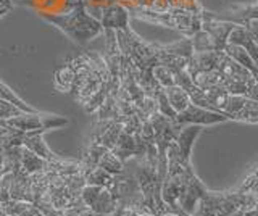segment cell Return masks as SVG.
<instances>
[{
  "label": "cell",
  "mask_w": 258,
  "mask_h": 216,
  "mask_svg": "<svg viewBox=\"0 0 258 216\" xmlns=\"http://www.w3.org/2000/svg\"><path fill=\"white\" fill-rule=\"evenodd\" d=\"M39 15L45 21L52 23L55 28H58L63 34H67L76 44H86L103 33L100 23L86 12L83 2H78V5H75L71 10L64 13H56V15L39 13Z\"/></svg>",
  "instance_id": "6da1fadb"
},
{
  "label": "cell",
  "mask_w": 258,
  "mask_h": 216,
  "mask_svg": "<svg viewBox=\"0 0 258 216\" xmlns=\"http://www.w3.org/2000/svg\"><path fill=\"white\" fill-rule=\"evenodd\" d=\"M250 208H256V195L253 194H239L234 190L212 192L207 189L192 216H232Z\"/></svg>",
  "instance_id": "7a4b0ae2"
},
{
  "label": "cell",
  "mask_w": 258,
  "mask_h": 216,
  "mask_svg": "<svg viewBox=\"0 0 258 216\" xmlns=\"http://www.w3.org/2000/svg\"><path fill=\"white\" fill-rule=\"evenodd\" d=\"M204 10V9H202ZM202 10L190 12L185 9H168L165 12H152L144 9H133L129 15L133 18L160 25L181 33L185 39H190L202 28Z\"/></svg>",
  "instance_id": "3957f363"
},
{
  "label": "cell",
  "mask_w": 258,
  "mask_h": 216,
  "mask_svg": "<svg viewBox=\"0 0 258 216\" xmlns=\"http://www.w3.org/2000/svg\"><path fill=\"white\" fill-rule=\"evenodd\" d=\"M8 126L15 127L21 132H47L50 129H56V127L67 126L68 118L61 115H50V113H39V111H29V113H21L15 118H10L5 121Z\"/></svg>",
  "instance_id": "277c9868"
},
{
  "label": "cell",
  "mask_w": 258,
  "mask_h": 216,
  "mask_svg": "<svg viewBox=\"0 0 258 216\" xmlns=\"http://www.w3.org/2000/svg\"><path fill=\"white\" fill-rule=\"evenodd\" d=\"M223 115L232 121L256 124L258 123V102L245 95L229 94L228 102L223 108Z\"/></svg>",
  "instance_id": "5b68a950"
},
{
  "label": "cell",
  "mask_w": 258,
  "mask_h": 216,
  "mask_svg": "<svg viewBox=\"0 0 258 216\" xmlns=\"http://www.w3.org/2000/svg\"><path fill=\"white\" fill-rule=\"evenodd\" d=\"M81 198L95 216H110L118 205L116 198L110 194V190L99 186H87L86 184L83 192H81Z\"/></svg>",
  "instance_id": "8992f818"
},
{
  "label": "cell",
  "mask_w": 258,
  "mask_h": 216,
  "mask_svg": "<svg viewBox=\"0 0 258 216\" xmlns=\"http://www.w3.org/2000/svg\"><path fill=\"white\" fill-rule=\"evenodd\" d=\"M205 190L207 187L204 186V182L199 179V176L194 173L192 166L187 168V171H185V176H184L182 192L179 195V200H177V210L184 214L192 216L200 197L204 195Z\"/></svg>",
  "instance_id": "52a82bcc"
},
{
  "label": "cell",
  "mask_w": 258,
  "mask_h": 216,
  "mask_svg": "<svg viewBox=\"0 0 258 216\" xmlns=\"http://www.w3.org/2000/svg\"><path fill=\"white\" fill-rule=\"evenodd\" d=\"M224 121H228V118H226L223 113H220V111H213V110H208V108L190 103L187 108H184L182 111H179V113L176 115L173 123L177 127H182L187 124L213 126V124L224 123Z\"/></svg>",
  "instance_id": "ba28073f"
},
{
  "label": "cell",
  "mask_w": 258,
  "mask_h": 216,
  "mask_svg": "<svg viewBox=\"0 0 258 216\" xmlns=\"http://www.w3.org/2000/svg\"><path fill=\"white\" fill-rule=\"evenodd\" d=\"M129 20H131L129 10L119 4L102 9L100 17H99V23L102 29H111V31H123L129 28Z\"/></svg>",
  "instance_id": "9c48e42d"
},
{
  "label": "cell",
  "mask_w": 258,
  "mask_h": 216,
  "mask_svg": "<svg viewBox=\"0 0 258 216\" xmlns=\"http://www.w3.org/2000/svg\"><path fill=\"white\" fill-rule=\"evenodd\" d=\"M10 200H21V202L32 203V192L29 176L20 170L12 171V184H10Z\"/></svg>",
  "instance_id": "30bf717a"
},
{
  "label": "cell",
  "mask_w": 258,
  "mask_h": 216,
  "mask_svg": "<svg viewBox=\"0 0 258 216\" xmlns=\"http://www.w3.org/2000/svg\"><path fill=\"white\" fill-rule=\"evenodd\" d=\"M44 134L45 132H24V137H23V142L21 146L26 147L28 150H31L32 154L44 158L45 162H52V160L56 157L53 152L50 150V147L47 146V142L44 140Z\"/></svg>",
  "instance_id": "8fae6325"
},
{
  "label": "cell",
  "mask_w": 258,
  "mask_h": 216,
  "mask_svg": "<svg viewBox=\"0 0 258 216\" xmlns=\"http://www.w3.org/2000/svg\"><path fill=\"white\" fill-rule=\"evenodd\" d=\"M256 41H258V36L250 33V31L244 26H239L236 25L231 33L228 36V44H236V45H240L244 47V49L250 53V57H252L253 60H256Z\"/></svg>",
  "instance_id": "7c38bea8"
},
{
  "label": "cell",
  "mask_w": 258,
  "mask_h": 216,
  "mask_svg": "<svg viewBox=\"0 0 258 216\" xmlns=\"http://www.w3.org/2000/svg\"><path fill=\"white\" fill-rule=\"evenodd\" d=\"M202 127L204 126H199V124H187V126H182L179 131H177L174 142L177 149L181 150V154L184 157L190 158L192 154V147H194V142L200 135L202 132Z\"/></svg>",
  "instance_id": "4fadbf2b"
},
{
  "label": "cell",
  "mask_w": 258,
  "mask_h": 216,
  "mask_svg": "<svg viewBox=\"0 0 258 216\" xmlns=\"http://www.w3.org/2000/svg\"><path fill=\"white\" fill-rule=\"evenodd\" d=\"M223 52L228 55L231 60L239 63L240 66L247 68L252 75H256V60H253L252 57H250V53L244 49V47L236 45V44H226L223 47Z\"/></svg>",
  "instance_id": "5bb4252c"
},
{
  "label": "cell",
  "mask_w": 258,
  "mask_h": 216,
  "mask_svg": "<svg viewBox=\"0 0 258 216\" xmlns=\"http://www.w3.org/2000/svg\"><path fill=\"white\" fill-rule=\"evenodd\" d=\"M163 91H165V95H166V100L169 103V107H171L176 111V115L190 105L189 95H187V92L182 89V87H179V86H169V87H165Z\"/></svg>",
  "instance_id": "9a60e30c"
},
{
  "label": "cell",
  "mask_w": 258,
  "mask_h": 216,
  "mask_svg": "<svg viewBox=\"0 0 258 216\" xmlns=\"http://www.w3.org/2000/svg\"><path fill=\"white\" fill-rule=\"evenodd\" d=\"M48 165V162H45L44 158H40L37 155L32 154L31 150H28L26 147L21 146V158H20V166L21 170L26 173L28 176L29 174H34V173H39L45 170Z\"/></svg>",
  "instance_id": "2e32d148"
},
{
  "label": "cell",
  "mask_w": 258,
  "mask_h": 216,
  "mask_svg": "<svg viewBox=\"0 0 258 216\" xmlns=\"http://www.w3.org/2000/svg\"><path fill=\"white\" fill-rule=\"evenodd\" d=\"M73 79H75V71H73V68L68 65V63H64L63 66L55 69V75H53L55 89L60 91V92L68 94L70 89H71V86H73Z\"/></svg>",
  "instance_id": "e0dca14e"
},
{
  "label": "cell",
  "mask_w": 258,
  "mask_h": 216,
  "mask_svg": "<svg viewBox=\"0 0 258 216\" xmlns=\"http://www.w3.org/2000/svg\"><path fill=\"white\" fill-rule=\"evenodd\" d=\"M107 95H108V81L103 83L100 89L97 91L95 94H92L87 100H84L81 105H83V108H84V111L87 115H95V111L100 108L103 100L107 99Z\"/></svg>",
  "instance_id": "ac0fdd59"
},
{
  "label": "cell",
  "mask_w": 258,
  "mask_h": 216,
  "mask_svg": "<svg viewBox=\"0 0 258 216\" xmlns=\"http://www.w3.org/2000/svg\"><path fill=\"white\" fill-rule=\"evenodd\" d=\"M97 166H100V168H103L105 171L107 173H110L111 176L113 174H118V173H121L124 170V163L121 162V160L113 154L111 150H107L105 154L102 155V158L99 160V165Z\"/></svg>",
  "instance_id": "d6986e66"
},
{
  "label": "cell",
  "mask_w": 258,
  "mask_h": 216,
  "mask_svg": "<svg viewBox=\"0 0 258 216\" xmlns=\"http://www.w3.org/2000/svg\"><path fill=\"white\" fill-rule=\"evenodd\" d=\"M84 179L87 186H99V187H107L108 182L111 179V174L107 173L100 166H95L92 168L91 171L84 174Z\"/></svg>",
  "instance_id": "ffe728a7"
},
{
  "label": "cell",
  "mask_w": 258,
  "mask_h": 216,
  "mask_svg": "<svg viewBox=\"0 0 258 216\" xmlns=\"http://www.w3.org/2000/svg\"><path fill=\"white\" fill-rule=\"evenodd\" d=\"M121 132H123V124H121L119 121H111V124L107 127V131H105L103 135L100 137L99 143L103 146L105 149L111 150L113 147H115V143H116Z\"/></svg>",
  "instance_id": "44dd1931"
},
{
  "label": "cell",
  "mask_w": 258,
  "mask_h": 216,
  "mask_svg": "<svg viewBox=\"0 0 258 216\" xmlns=\"http://www.w3.org/2000/svg\"><path fill=\"white\" fill-rule=\"evenodd\" d=\"M64 186H67L68 192L71 194V197H81V192H83L84 186H86V179L83 173H75L70 176H64Z\"/></svg>",
  "instance_id": "7402d4cb"
},
{
  "label": "cell",
  "mask_w": 258,
  "mask_h": 216,
  "mask_svg": "<svg viewBox=\"0 0 258 216\" xmlns=\"http://www.w3.org/2000/svg\"><path fill=\"white\" fill-rule=\"evenodd\" d=\"M256 187H258V181H256V168L253 166L252 171H250L244 179L240 181L237 187H234L231 190L239 192V194H253L256 195Z\"/></svg>",
  "instance_id": "603a6c76"
},
{
  "label": "cell",
  "mask_w": 258,
  "mask_h": 216,
  "mask_svg": "<svg viewBox=\"0 0 258 216\" xmlns=\"http://www.w3.org/2000/svg\"><path fill=\"white\" fill-rule=\"evenodd\" d=\"M0 99H4V100H8V102L15 103L16 107H20L23 111H28V113H29V111H36L32 107H29L28 103H24V100L20 99L18 95H16L4 81H0Z\"/></svg>",
  "instance_id": "cb8c5ba5"
},
{
  "label": "cell",
  "mask_w": 258,
  "mask_h": 216,
  "mask_svg": "<svg viewBox=\"0 0 258 216\" xmlns=\"http://www.w3.org/2000/svg\"><path fill=\"white\" fill-rule=\"evenodd\" d=\"M21 113H24V111L20 107H16L15 103L0 99V121H7V119L15 118V116H18ZM26 113H28V111H26Z\"/></svg>",
  "instance_id": "d4e9b609"
},
{
  "label": "cell",
  "mask_w": 258,
  "mask_h": 216,
  "mask_svg": "<svg viewBox=\"0 0 258 216\" xmlns=\"http://www.w3.org/2000/svg\"><path fill=\"white\" fill-rule=\"evenodd\" d=\"M31 205H32L31 202H21V200H8V202L4 203L8 216H18L23 211H26Z\"/></svg>",
  "instance_id": "484cf974"
},
{
  "label": "cell",
  "mask_w": 258,
  "mask_h": 216,
  "mask_svg": "<svg viewBox=\"0 0 258 216\" xmlns=\"http://www.w3.org/2000/svg\"><path fill=\"white\" fill-rule=\"evenodd\" d=\"M10 184H12V173L10 171L0 176V202L2 203L10 200Z\"/></svg>",
  "instance_id": "4316f807"
},
{
  "label": "cell",
  "mask_w": 258,
  "mask_h": 216,
  "mask_svg": "<svg viewBox=\"0 0 258 216\" xmlns=\"http://www.w3.org/2000/svg\"><path fill=\"white\" fill-rule=\"evenodd\" d=\"M18 216H44V214L40 213V210H39V208H37L34 203H32L26 211H23V213L18 214Z\"/></svg>",
  "instance_id": "83f0119b"
},
{
  "label": "cell",
  "mask_w": 258,
  "mask_h": 216,
  "mask_svg": "<svg viewBox=\"0 0 258 216\" xmlns=\"http://www.w3.org/2000/svg\"><path fill=\"white\" fill-rule=\"evenodd\" d=\"M240 216H256V208H250V210L242 211Z\"/></svg>",
  "instance_id": "f1b7e54d"
},
{
  "label": "cell",
  "mask_w": 258,
  "mask_h": 216,
  "mask_svg": "<svg viewBox=\"0 0 258 216\" xmlns=\"http://www.w3.org/2000/svg\"><path fill=\"white\" fill-rule=\"evenodd\" d=\"M0 216H8L7 214V211H5V206H4V203L0 202Z\"/></svg>",
  "instance_id": "f546056e"
},
{
  "label": "cell",
  "mask_w": 258,
  "mask_h": 216,
  "mask_svg": "<svg viewBox=\"0 0 258 216\" xmlns=\"http://www.w3.org/2000/svg\"><path fill=\"white\" fill-rule=\"evenodd\" d=\"M8 10H10V9H7V7H5V9H0V17H4V15H5Z\"/></svg>",
  "instance_id": "4dcf8cb0"
},
{
  "label": "cell",
  "mask_w": 258,
  "mask_h": 216,
  "mask_svg": "<svg viewBox=\"0 0 258 216\" xmlns=\"http://www.w3.org/2000/svg\"><path fill=\"white\" fill-rule=\"evenodd\" d=\"M5 173H8V171L5 170V168H4L2 165H0V176H2V174H5Z\"/></svg>",
  "instance_id": "1f68e13d"
},
{
  "label": "cell",
  "mask_w": 258,
  "mask_h": 216,
  "mask_svg": "<svg viewBox=\"0 0 258 216\" xmlns=\"http://www.w3.org/2000/svg\"><path fill=\"white\" fill-rule=\"evenodd\" d=\"M240 214H242V211H237V213H234L232 216H240Z\"/></svg>",
  "instance_id": "d6a6232c"
},
{
  "label": "cell",
  "mask_w": 258,
  "mask_h": 216,
  "mask_svg": "<svg viewBox=\"0 0 258 216\" xmlns=\"http://www.w3.org/2000/svg\"><path fill=\"white\" fill-rule=\"evenodd\" d=\"M2 158H4V157H2V152H0V165H2Z\"/></svg>",
  "instance_id": "836d02e7"
}]
</instances>
